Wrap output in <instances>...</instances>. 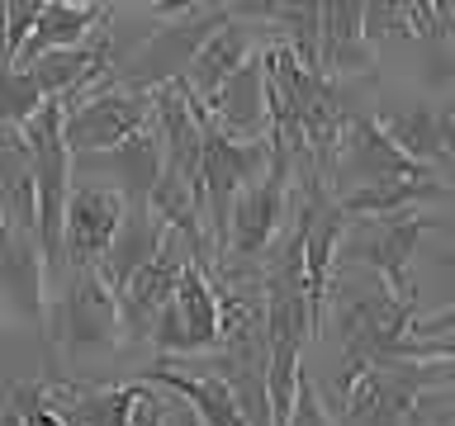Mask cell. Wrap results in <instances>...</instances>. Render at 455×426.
<instances>
[{
  "mask_svg": "<svg viewBox=\"0 0 455 426\" xmlns=\"http://www.w3.org/2000/svg\"><path fill=\"white\" fill-rule=\"evenodd\" d=\"M209 123L233 142H261L270 133V105H266V62L261 52L251 57L242 71L223 81V91L213 95V105L204 109Z\"/></svg>",
  "mask_w": 455,
  "mask_h": 426,
  "instance_id": "8fae6325",
  "label": "cell"
},
{
  "mask_svg": "<svg viewBox=\"0 0 455 426\" xmlns=\"http://www.w3.org/2000/svg\"><path fill=\"white\" fill-rule=\"evenodd\" d=\"M162 237H166V223L156 218L148 204H128L109 251L100 256V265H95V280L105 284L109 294L128 289V280H133L142 265H152V256L162 251Z\"/></svg>",
  "mask_w": 455,
  "mask_h": 426,
  "instance_id": "4fadbf2b",
  "label": "cell"
},
{
  "mask_svg": "<svg viewBox=\"0 0 455 426\" xmlns=\"http://www.w3.org/2000/svg\"><path fill=\"white\" fill-rule=\"evenodd\" d=\"M290 426H337L332 412L323 407L313 379H299V398H294V412H290Z\"/></svg>",
  "mask_w": 455,
  "mask_h": 426,
  "instance_id": "7402d4cb",
  "label": "cell"
},
{
  "mask_svg": "<svg viewBox=\"0 0 455 426\" xmlns=\"http://www.w3.org/2000/svg\"><path fill=\"white\" fill-rule=\"evenodd\" d=\"M38 14H43V0H5V67H14V57L34 38Z\"/></svg>",
  "mask_w": 455,
  "mask_h": 426,
  "instance_id": "44dd1931",
  "label": "cell"
},
{
  "mask_svg": "<svg viewBox=\"0 0 455 426\" xmlns=\"http://www.w3.org/2000/svg\"><path fill=\"white\" fill-rule=\"evenodd\" d=\"M365 5H323L318 20V76L323 81H347L375 67V48L365 43Z\"/></svg>",
  "mask_w": 455,
  "mask_h": 426,
  "instance_id": "5bb4252c",
  "label": "cell"
},
{
  "mask_svg": "<svg viewBox=\"0 0 455 426\" xmlns=\"http://www.w3.org/2000/svg\"><path fill=\"white\" fill-rule=\"evenodd\" d=\"M34 76V85L43 91V99H57V105H71L76 95L95 91L100 81L114 71V38H109V24L91 34L81 48H62V52H48L38 62L20 67Z\"/></svg>",
  "mask_w": 455,
  "mask_h": 426,
  "instance_id": "9c48e42d",
  "label": "cell"
},
{
  "mask_svg": "<svg viewBox=\"0 0 455 426\" xmlns=\"http://www.w3.org/2000/svg\"><path fill=\"white\" fill-rule=\"evenodd\" d=\"M128 213V199L105 180H71L67 218H62V270L67 275H95L100 256L109 251Z\"/></svg>",
  "mask_w": 455,
  "mask_h": 426,
  "instance_id": "8992f818",
  "label": "cell"
},
{
  "mask_svg": "<svg viewBox=\"0 0 455 426\" xmlns=\"http://www.w3.org/2000/svg\"><path fill=\"white\" fill-rule=\"evenodd\" d=\"M441 227L427 213H398V218H351L347 233L337 241V265H355L365 275H375L398 304L418 308V289L408 284L412 256L422 247V233Z\"/></svg>",
  "mask_w": 455,
  "mask_h": 426,
  "instance_id": "6da1fadb",
  "label": "cell"
},
{
  "mask_svg": "<svg viewBox=\"0 0 455 426\" xmlns=\"http://www.w3.org/2000/svg\"><path fill=\"white\" fill-rule=\"evenodd\" d=\"M0 304H10L14 318L48 327V270L34 233L0 223Z\"/></svg>",
  "mask_w": 455,
  "mask_h": 426,
  "instance_id": "30bf717a",
  "label": "cell"
},
{
  "mask_svg": "<svg viewBox=\"0 0 455 426\" xmlns=\"http://www.w3.org/2000/svg\"><path fill=\"white\" fill-rule=\"evenodd\" d=\"M403 426H455V398L446 383H432V389H418L412 403L403 412Z\"/></svg>",
  "mask_w": 455,
  "mask_h": 426,
  "instance_id": "ffe728a7",
  "label": "cell"
},
{
  "mask_svg": "<svg viewBox=\"0 0 455 426\" xmlns=\"http://www.w3.org/2000/svg\"><path fill=\"white\" fill-rule=\"evenodd\" d=\"M233 14L237 10H228V5H209V10L190 5L185 20H171L162 28H152V38L128 52V62L114 67L109 76L119 85H128V91H156V85H166V81H180L185 67H190V57L204 48L223 24H233Z\"/></svg>",
  "mask_w": 455,
  "mask_h": 426,
  "instance_id": "3957f363",
  "label": "cell"
},
{
  "mask_svg": "<svg viewBox=\"0 0 455 426\" xmlns=\"http://www.w3.org/2000/svg\"><path fill=\"white\" fill-rule=\"evenodd\" d=\"M290 194H294V166L290 156L270 147L266 176H256L247 190L233 199V218H228V261L261 265V256L275 247L284 218H290Z\"/></svg>",
  "mask_w": 455,
  "mask_h": 426,
  "instance_id": "277c9868",
  "label": "cell"
},
{
  "mask_svg": "<svg viewBox=\"0 0 455 426\" xmlns=\"http://www.w3.org/2000/svg\"><path fill=\"white\" fill-rule=\"evenodd\" d=\"M441 383H446L451 398H455V365H441Z\"/></svg>",
  "mask_w": 455,
  "mask_h": 426,
  "instance_id": "d4e9b609",
  "label": "cell"
},
{
  "mask_svg": "<svg viewBox=\"0 0 455 426\" xmlns=\"http://www.w3.org/2000/svg\"><path fill=\"white\" fill-rule=\"evenodd\" d=\"M43 105H48V99H43V91L34 85L28 71H20V67L0 71V128H24Z\"/></svg>",
  "mask_w": 455,
  "mask_h": 426,
  "instance_id": "d6986e66",
  "label": "cell"
},
{
  "mask_svg": "<svg viewBox=\"0 0 455 426\" xmlns=\"http://www.w3.org/2000/svg\"><path fill=\"white\" fill-rule=\"evenodd\" d=\"M148 398V383H71L43 379V407L62 426H133L138 403Z\"/></svg>",
  "mask_w": 455,
  "mask_h": 426,
  "instance_id": "ba28073f",
  "label": "cell"
},
{
  "mask_svg": "<svg viewBox=\"0 0 455 426\" xmlns=\"http://www.w3.org/2000/svg\"><path fill=\"white\" fill-rule=\"evenodd\" d=\"M436 123H441V147H446V162H455V105L436 109Z\"/></svg>",
  "mask_w": 455,
  "mask_h": 426,
  "instance_id": "603a6c76",
  "label": "cell"
},
{
  "mask_svg": "<svg viewBox=\"0 0 455 426\" xmlns=\"http://www.w3.org/2000/svg\"><path fill=\"white\" fill-rule=\"evenodd\" d=\"M185 265H195L190 247H185V241L166 227L162 251L152 256V265H142L138 275L128 280V289L114 294V304H119V322H124V341H152L156 312L176 298V284L185 275Z\"/></svg>",
  "mask_w": 455,
  "mask_h": 426,
  "instance_id": "52a82bcc",
  "label": "cell"
},
{
  "mask_svg": "<svg viewBox=\"0 0 455 426\" xmlns=\"http://www.w3.org/2000/svg\"><path fill=\"white\" fill-rule=\"evenodd\" d=\"M109 5H71V0H43V14H38V28L34 38L24 43V52L14 57V67H28L48 52H62V48H81L91 34L109 24Z\"/></svg>",
  "mask_w": 455,
  "mask_h": 426,
  "instance_id": "9a60e30c",
  "label": "cell"
},
{
  "mask_svg": "<svg viewBox=\"0 0 455 426\" xmlns=\"http://www.w3.org/2000/svg\"><path fill=\"white\" fill-rule=\"evenodd\" d=\"M379 133L394 142L408 162H418L427 170L446 166V147H441V123H436V109H408V114H389V119H375Z\"/></svg>",
  "mask_w": 455,
  "mask_h": 426,
  "instance_id": "ac0fdd59",
  "label": "cell"
},
{
  "mask_svg": "<svg viewBox=\"0 0 455 426\" xmlns=\"http://www.w3.org/2000/svg\"><path fill=\"white\" fill-rule=\"evenodd\" d=\"M166 426H199L195 412H185L180 398H166Z\"/></svg>",
  "mask_w": 455,
  "mask_h": 426,
  "instance_id": "cb8c5ba5",
  "label": "cell"
},
{
  "mask_svg": "<svg viewBox=\"0 0 455 426\" xmlns=\"http://www.w3.org/2000/svg\"><path fill=\"white\" fill-rule=\"evenodd\" d=\"M148 123H152V95L128 91L114 76H105L95 91L76 95L71 105H62V142L71 156L114 152Z\"/></svg>",
  "mask_w": 455,
  "mask_h": 426,
  "instance_id": "7a4b0ae2",
  "label": "cell"
},
{
  "mask_svg": "<svg viewBox=\"0 0 455 426\" xmlns=\"http://www.w3.org/2000/svg\"><path fill=\"white\" fill-rule=\"evenodd\" d=\"M138 383H148V389L152 383L156 389H171L195 412L199 426H247V417H242L237 403H233V393H228V383L213 379V375H180V369H171V365H152Z\"/></svg>",
  "mask_w": 455,
  "mask_h": 426,
  "instance_id": "2e32d148",
  "label": "cell"
},
{
  "mask_svg": "<svg viewBox=\"0 0 455 426\" xmlns=\"http://www.w3.org/2000/svg\"><path fill=\"white\" fill-rule=\"evenodd\" d=\"M48 341H62L71 355L85 351H109L124 341L119 304L95 275H71L57 284V304H48Z\"/></svg>",
  "mask_w": 455,
  "mask_h": 426,
  "instance_id": "5b68a950",
  "label": "cell"
},
{
  "mask_svg": "<svg viewBox=\"0 0 455 426\" xmlns=\"http://www.w3.org/2000/svg\"><path fill=\"white\" fill-rule=\"evenodd\" d=\"M171 308H176L195 355H219V294H213V284L199 265H185Z\"/></svg>",
  "mask_w": 455,
  "mask_h": 426,
  "instance_id": "e0dca14e",
  "label": "cell"
},
{
  "mask_svg": "<svg viewBox=\"0 0 455 426\" xmlns=\"http://www.w3.org/2000/svg\"><path fill=\"white\" fill-rule=\"evenodd\" d=\"M256 52H261V48H256V28H251V24H242V20H233V24H223L219 34H213L204 48L190 57V67H185L180 85L195 95V105H204V109H209V105H213V95L223 91V81L233 76V71L247 67Z\"/></svg>",
  "mask_w": 455,
  "mask_h": 426,
  "instance_id": "7c38bea8",
  "label": "cell"
}]
</instances>
